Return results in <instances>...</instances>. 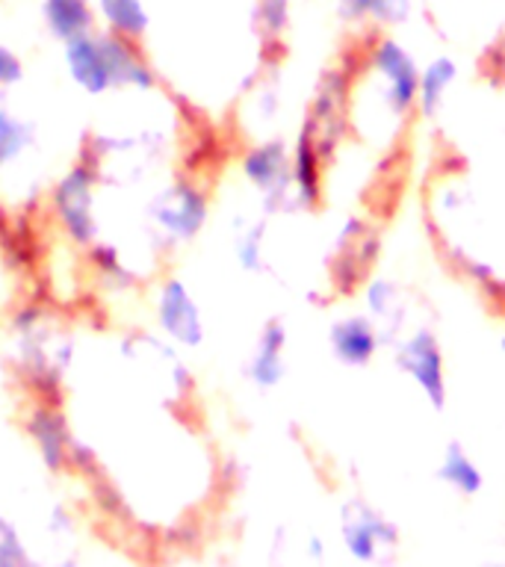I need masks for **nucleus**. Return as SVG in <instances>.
<instances>
[{
	"instance_id": "7ed1b4c3",
	"label": "nucleus",
	"mask_w": 505,
	"mask_h": 567,
	"mask_svg": "<svg viewBox=\"0 0 505 567\" xmlns=\"http://www.w3.org/2000/svg\"><path fill=\"white\" fill-rule=\"evenodd\" d=\"M18 74H21V65H18V60L7 51V48H0V83H7V80H18Z\"/></svg>"
},
{
	"instance_id": "f257e3e1",
	"label": "nucleus",
	"mask_w": 505,
	"mask_h": 567,
	"mask_svg": "<svg viewBox=\"0 0 505 567\" xmlns=\"http://www.w3.org/2000/svg\"><path fill=\"white\" fill-rule=\"evenodd\" d=\"M92 3L89 0H44V21L53 35L60 39H74V35L89 33L92 27Z\"/></svg>"
},
{
	"instance_id": "f03ea898",
	"label": "nucleus",
	"mask_w": 505,
	"mask_h": 567,
	"mask_svg": "<svg viewBox=\"0 0 505 567\" xmlns=\"http://www.w3.org/2000/svg\"><path fill=\"white\" fill-rule=\"evenodd\" d=\"M97 12L104 16L106 27L113 30L115 35H140L148 24V16H145V7L142 0H97Z\"/></svg>"
}]
</instances>
